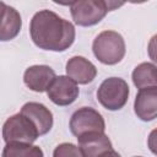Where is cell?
<instances>
[{"label":"cell","mask_w":157,"mask_h":157,"mask_svg":"<svg viewBox=\"0 0 157 157\" xmlns=\"http://www.w3.org/2000/svg\"><path fill=\"white\" fill-rule=\"evenodd\" d=\"M98 157H121L117 151H114L113 148L112 150H108V151H105V152H103L102 155H99Z\"/></svg>","instance_id":"obj_19"},{"label":"cell","mask_w":157,"mask_h":157,"mask_svg":"<svg viewBox=\"0 0 157 157\" xmlns=\"http://www.w3.org/2000/svg\"><path fill=\"white\" fill-rule=\"evenodd\" d=\"M134 110L139 119L142 121H151L157 118V87H147L139 90Z\"/></svg>","instance_id":"obj_9"},{"label":"cell","mask_w":157,"mask_h":157,"mask_svg":"<svg viewBox=\"0 0 157 157\" xmlns=\"http://www.w3.org/2000/svg\"><path fill=\"white\" fill-rule=\"evenodd\" d=\"M131 78L139 90L157 87V66L152 63H141L134 69Z\"/></svg>","instance_id":"obj_14"},{"label":"cell","mask_w":157,"mask_h":157,"mask_svg":"<svg viewBox=\"0 0 157 157\" xmlns=\"http://www.w3.org/2000/svg\"><path fill=\"white\" fill-rule=\"evenodd\" d=\"M56 78L55 71L48 65H32L23 74L25 85L33 92H47Z\"/></svg>","instance_id":"obj_8"},{"label":"cell","mask_w":157,"mask_h":157,"mask_svg":"<svg viewBox=\"0 0 157 157\" xmlns=\"http://www.w3.org/2000/svg\"><path fill=\"white\" fill-rule=\"evenodd\" d=\"M129 86L120 77L105 78L97 90V99L101 105L108 110L121 109L129 99Z\"/></svg>","instance_id":"obj_5"},{"label":"cell","mask_w":157,"mask_h":157,"mask_svg":"<svg viewBox=\"0 0 157 157\" xmlns=\"http://www.w3.org/2000/svg\"><path fill=\"white\" fill-rule=\"evenodd\" d=\"M136 157H140V156H136Z\"/></svg>","instance_id":"obj_20"},{"label":"cell","mask_w":157,"mask_h":157,"mask_svg":"<svg viewBox=\"0 0 157 157\" xmlns=\"http://www.w3.org/2000/svg\"><path fill=\"white\" fill-rule=\"evenodd\" d=\"M69 128L72 135L80 137L87 132H93V131L104 132L105 123L102 114L98 110L91 107H82L71 115Z\"/></svg>","instance_id":"obj_6"},{"label":"cell","mask_w":157,"mask_h":157,"mask_svg":"<svg viewBox=\"0 0 157 157\" xmlns=\"http://www.w3.org/2000/svg\"><path fill=\"white\" fill-rule=\"evenodd\" d=\"M66 76L72 78L77 85H87L92 82L97 76L96 66L83 56H72L67 60Z\"/></svg>","instance_id":"obj_10"},{"label":"cell","mask_w":157,"mask_h":157,"mask_svg":"<svg viewBox=\"0 0 157 157\" xmlns=\"http://www.w3.org/2000/svg\"><path fill=\"white\" fill-rule=\"evenodd\" d=\"M147 146H148L150 151H151L153 155L157 156V128L153 129V130L150 132V135H148V137H147Z\"/></svg>","instance_id":"obj_18"},{"label":"cell","mask_w":157,"mask_h":157,"mask_svg":"<svg viewBox=\"0 0 157 157\" xmlns=\"http://www.w3.org/2000/svg\"><path fill=\"white\" fill-rule=\"evenodd\" d=\"M2 157H44L39 146L25 142H9L2 148Z\"/></svg>","instance_id":"obj_15"},{"label":"cell","mask_w":157,"mask_h":157,"mask_svg":"<svg viewBox=\"0 0 157 157\" xmlns=\"http://www.w3.org/2000/svg\"><path fill=\"white\" fill-rule=\"evenodd\" d=\"M77 141L85 157H98L103 152L113 148L109 137L101 131L87 132L77 137Z\"/></svg>","instance_id":"obj_12"},{"label":"cell","mask_w":157,"mask_h":157,"mask_svg":"<svg viewBox=\"0 0 157 157\" xmlns=\"http://www.w3.org/2000/svg\"><path fill=\"white\" fill-rule=\"evenodd\" d=\"M121 5L124 4L105 0H78L69 2L74 22L81 27H90L99 23L109 11Z\"/></svg>","instance_id":"obj_2"},{"label":"cell","mask_w":157,"mask_h":157,"mask_svg":"<svg viewBox=\"0 0 157 157\" xmlns=\"http://www.w3.org/2000/svg\"><path fill=\"white\" fill-rule=\"evenodd\" d=\"M39 136V131L33 121L21 112L7 118L2 125V139L6 144H33Z\"/></svg>","instance_id":"obj_4"},{"label":"cell","mask_w":157,"mask_h":157,"mask_svg":"<svg viewBox=\"0 0 157 157\" xmlns=\"http://www.w3.org/2000/svg\"><path fill=\"white\" fill-rule=\"evenodd\" d=\"M80 88L77 83L69 76H56L52 86L47 91L48 98L56 105L65 107L72 104L78 97Z\"/></svg>","instance_id":"obj_7"},{"label":"cell","mask_w":157,"mask_h":157,"mask_svg":"<svg viewBox=\"0 0 157 157\" xmlns=\"http://www.w3.org/2000/svg\"><path fill=\"white\" fill-rule=\"evenodd\" d=\"M92 50L97 60L102 64L115 65L125 56L126 45L120 33L115 31H103L93 39Z\"/></svg>","instance_id":"obj_3"},{"label":"cell","mask_w":157,"mask_h":157,"mask_svg":"<svg viewBox=\"0 0 157 157\" xmlns=\"http://www.w3.org/2000/svg\"><path fill=\"white\" fill-rule=\"evenodd\" d=\"M53 157H85L78 146L71 142H63L54 148Z\"/></svg>","instance_id":"obj_16"},{"label":"cell","mask_w":157,"mask_h":157,"mask_svg":"<svg viewBox=\"0 0 157 157\" xmlns=\"http://www.w3.org/2000/svg\"><path fill=\"white\" fill-rule=\"evenodd\" d=\"M20 112L33 121L40 136L48 134L52 130L54 123L53 114L44 104L38 102H27L22 105Z\"/></svg>","instance_id":"obj_11"},{"label":"cell","mask_w":157,"mask_h":157,"mask_svg":"<svg viewBox=\"0 0 157 157\" xmlns=\"http://www.w3.org/2000/svg\"><path fill=\"white\" fill-rule=\"evenodd\" d=\"M147 53H148L150 59L157 64V34L152 36V38L150 39L148 45H147Z\"/></svg>","instance_id":"obj_17"},{"label":"cell","mask_w":157,"mask_h":157,"mask_svg":"<svg viewBox=\"0 0 157 157\" xmlns=\"http://www.w3.org/2000/svg\"><path fill=\"white\" fill-rule=\"evenodd\" d=\"M33 43L43 50L65 52L75 42V26L50 10L36 12L29 23Z\"/></svg>","instance_id":"obj_1"},{"label":"cell","mask_w":157,"mask_h":157,"mask_svg":"<svg viewBox=\"0 0 157 157\" xmlns=\"http://www.w3.org/2000/svg\"><path fill=\"white\" fill-rule=\"evenodd\" d=\"M0 5H1L0 39L2 42H6L17 37L22 27V20H21V15L16 9L6 5L4 1H1Z\"/></svg>","instance_id":"obj_13"}]
</instances>
